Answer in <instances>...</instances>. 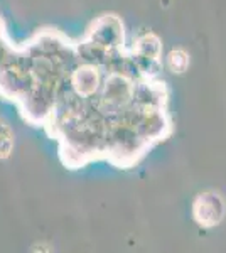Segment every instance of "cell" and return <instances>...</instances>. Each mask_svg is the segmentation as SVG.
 <instances>
[{
    "mask_svg": "<svg viewBox=\"0 0 226 253\" xmlns=\"http://www.w3.org/2000/svg\"><path fill=\"white\" fill-rule=\"evenodd\" d=\"M192 214H194V219L201 226H204V228L216 226L225 216L223 198H221L220 194L213 193V191L199 194L198 199L194 201Z\"/></svg>",
    "mask_w": 226,
    "mask_h": 253,
    "instance_id": "1",
    "label": "cell"
},
{
    "mask_svg": "<svg viewBox=\"0 0 226 253\" xmlns=\"http://www.w3.org/2000/svg\"><path fill=\"white\" fill-rule=\"evenodd\" d=\"M122 39H123L122 24L113 15H110V17L106 15V17L100 19L96 22V26L93 27V31L90 32V42L105 49H113L120 46L118 42Z\"/></svg>",
    "mask_w": 226,
    "mask_h": 253,
    "instance_id": "2",
    "label": "cell"
},
{
    "mask_svg": "<svg viewBox=\"0 0 226 253\" xmlns=\"http://www.w3.org/2000/svg\"><path fill=\"white\" fill-rule=\"evenodd\" d=\"M71 86L78 96H83V98L93 96L101 86L100 73H98V69L91 66V64L78 68L76 71L73 73Z\"/></svg>",
    "mask_w": 226,
    "mask_h": 253,
    "instance_id": "3",
    "label": "cell"
},
{
    "mask_svg": "<svg viewBox=\"0 0 226 253\" xmlns=\"http://www.w3.org/2000/svg\"><path fill=\"white\" fill-rule=\"evenodd\" d=\"M160 56V41L152 34H147L137 42V58L157 61Z\"/></svg>",
    "mask_w": 226,
    "mask_h": 253,
    "instance_id": "4",
    "label": "cell"
},
{
    "mask_svg": "<svg viewBox=\"0 0 226 253\" xmlns=\"http://www.w3.org/2000/svg\"><path fill=\"white\" fill-rule=\"evenodd\" d=\"M14 149V133L10 126L3 120H0V159H7Z\"/></svg>",
    "mask_w": 226,
    "mask_h": 253,
    "instance_id": "5",
    "label": "cell"
},
{
    "mask_svg": "<svg viewBox=\"0 0 226 253\" xmlns=\"http://www.w3.org/2000/svg\"><path fill=\"white\" fill-rule=\"evenodd\" d=\"M167 66L172 73H184L189 66V56L182 49H174L167 56Z\"/></svg>",
    "mask_w": 226,
    "mask_h": 253,
    "instance_id": "6",
    "label": "cell"
}]
</instances>
